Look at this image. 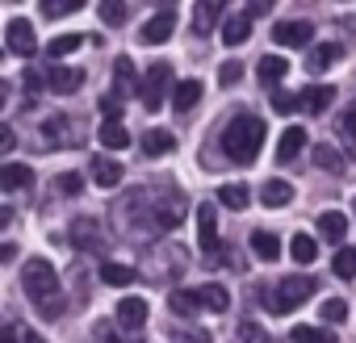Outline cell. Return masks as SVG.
Here are the masks:
<instances>
[{
    "label": "cell",
    "instance_id": "cell-10",
    "mask_svg": "<svg viewBox=\"0 0 356 343\" xmlns=\"http://www.w3.org/2000/svg\"><path fill=\"white\" fill-rule=\"evenodd\" d=\"M289 201H293V185H289V181H277V176H273V181L260 185V206H268V210H285Z\"/></svg>",
    "mask_w": 356,
    "mask_h": 343
},
{
    "label": "cell",
    "instance_id": "cell-33",
    "mask_svg": "<svg viewBox=\"0 0 356 343\" xmlns=\"http://www.w3.org/2000/svg\"><path fill=\"white\" fill-rule=\"evenodd\" d=\"M289 256H293L298 264H310V260L318 256V243H314L310 235H293V243H289Z\"/></svg>",
    "mask_w": 356,
    "mask_h": 343
},
{
    "label": "cell",
    "instance_id": "cell-18",
    "mask_svg": "<svg viewBox=\"0 0 356 343\" xmlns=\"http://www.w3.org/2000/svg\"><path fill=\"white\" fill-rule=\"evenodd\" d=\"M197 101H202V80H181V84L172 88V105L181 109V113H189Z\"/></svg>",
    "mask_w": 356,
    "mask_h": 343
},
{
    "label": "cell",
    "instance_id": "cell-32",
    "mask_svg": "<svg viewBox=\"0 0 356 343\" xmlns=\"http://www.w3.org/2000/svg\"><path fill=\"white\" fill-rule=\"evenodd\" d=\"M335 59H339V47H335V42H323V47L310 51V72H327Z\"/></svg>",
    "mask_w": 356,
    "mask_h": 343
},
{
    "label": "cell",
    "instance_id": "cell-45",
    "mask_svg": "<svg viewBox=\"0 0 356 343\" xmlns=\"http://www.w3.org/2000/svg\"><path fill=\"white\" fill-rule=\"evenodd\" d=\"M298 105H302V97H289V92H277V97H273V109H277V113H293Z\"/></svg>",
    "mask_w": 356,
    "mask_h": 343
},
{
    "label": "cell",
    "instance_id": "cell-36",
    "mask_svg": "<svg viewBox=\"0 0 356 343\" xmlns=\"http://www.w3.org/2000/svg\"><path fill=\"white\" fill-rule=\"evenodd\" d=\"M339 134H343V142H348V151H356V101L339 113Z\"/></svg>",
    "mask_w": 356,
    "mask_h": 343
},
{
    "label": "cell",
    "instance_id": "cell-50",
    "mask_svg": "<svg viewBox=\"0 0 356 343\" xmlns=\"http://www.w3.org/2000/svg\"><path fill=\"white\" fill-rule=\"evenodd\" d=\"M26 343H47V339H38V335H30V339H26Z\"/></svg>",
    "mask_w": 356,
    "mask_h": 343
},
{
    "label": "cell",
    "instance_id": "cell-30",
    "mask_svg": "<svg viewBox=\"0 0 356 343\" xmlns=\"http://www.w3.org/2000/svg\"><path fill=\"white\" fill-rule=\"evenodd\" d=\"M314 163H318L323 172H343V155H339L331 142H318V147H314Z\"/></svg>",
    "mask_w": 356,
    "mask_h": 343
},
{
    "label": "cell",
    "instance_id": "cell-38",
    "mask_svg": "<svg viewBox=\"0 0 356 343\" xmlns=\"http://www.w3.org/2000/svg\"><path fill=\"white\" fill-rule=\"evenodd\" d=\"M63 130H72V122H67V117H51V122H42V134H47V142H51V147H59V142H63Z\"/></svg>",
    "mask_w": 356,
    "mask_h": 343
},
{
    "label": "cell",
    "instance_id": "cell-25",
    "mask_svg": "<svg viewBox=\"0 0 356 343\" xmlns=\"http://www.w3.org/2000/svg\"><path fill=\"white\" fill-rule=\"evenodd\" d=\"M197 297H202V306L214 310V314H222V310L231 306V293H227L222 285H206V289H197Z\"/></svg>",
    "mask_w": 356,
    "mask_h": 343
},
{
    "label": "cell",
    "instance_id": "cell-9",
    "mask_svg": "<svg viewBox=\"0 0 356 343\" xmlns=\"http://www.w3.org/2000/svg\"><path fill=\"white\" fill-rule=\"evenodd\" d=\"M273 38H277L281 47H310L314 26H310V22H281V26L273 30Z\"/></svg>",
    "mask_w": 356,
    "mask_h": 343
},
{
    "label": "cell",
    "instance_id": "cell-39",
    "mask_svg": "<svg viewBox=\"0 0 356 343\" xmlns=\"http://www.w3.org/2000/svg\"><path fill=\"white\" fill-rule=\"evenodd\" d=\"M343 318H348V301H339V297L323 301V322H343Z\"/></svg>",
    "mask_w": 356,
    "mask_h": 343
},
{
    "label": "cell",
    "instance_id": "cell-12",
    "mask_svg": "<svg viewBox=\"0 0 356 343\" xmlns=\"http://www.w3.org/2000/svg\"><path fill=\"white\" fill-rule=\"evenodd\" d=\"M147 314H151V306H147L143 297H122V301H118V322L130 326V331H138V326L147 322Z\"/></svg>",
    "mask_w": 356,
    "mask_h": 343
},
{
    "label": "cell",
    "instance_id": "cell-34",
    "mask_svg": "<svg viewBox=\"0 0 356 343\" xmlns=\"http://www.w3.org/2000/svg\"><path fill=\"white\" fill-rule=\"evenodd\" d=\"M289 335H293V343H335V335L327 326H293Z\"/></svg>",
    "mask_w": 356,
    "mask_h": 343
},
{
    "label": "cell",
    "instance_id": "cell-23",
    "mask_svg": "<svg viewBox=\"0 0 356 343\" xmlns=\"http://www.w3.org/2000/svg\"><path fill=\"white\" fill-rule=\"evenodd\" d=\"M101 281H105V285H113V289H126V285L134 281V268H126V264L109 260V264H101Z\"/></svg>",
    "mask_w": 356,
    "mask_h": 343
},
{
    "label": "cell",
    "instance_id": "cell-3",
    "mask_svg": "<svg viewBox=\"0 0 356 343\" xmlns=\"http://www.w3.org/2000/svg\"><path fill=\"white\" fill-rule=\"evenodd\" d=\"M314 289H318V285H314V276H302V272H298V276H285L273 293H264V301H260V306H268L273 314H289V310H298L306 297H314Z\"/></svg>",
    "mask_w": 356,
    "mask_h": 343
},
{
    "label": "cell",
    "instance_id": "cell-2",
    "mask_svg": "<svg viewBox=\"0 0 356 343\" xmlns=\"http://www.w3.org/2000/svg\"><path fill=\"white\" fill-rule=\"evenodd\" d=\"M260 147H264V122H260V117L243 113V117L227 122V130H222V155H227V159L252 163V159L260 155Z\"/></svg>",
    "mask_w": 356,
    "mask_h": 343
},
{
    "label": "cell",
    "instance_id": "cell-48",
    "mask_svg": "<svg viewBox=\"0 0 356 343\" xmlns=\"http://www.w3.org/2000/svg\"><path fill=\"white\" fill-rule=\"evenodd\" d=\"M17 335H22V326H17V322H9V326H5V339H0V343H22Z\"/></svg>",
    "mask_w": 356,
    "mask_h": 343
},
{
    "label": "cell",
    "instance_id": "cell-47",
    "mask_svg": "<svg viewBox=\"0 0 356 343\" xmlns=\"http://www.w3.org/2000/svg\"><path fill=\"white\" fill-rule=\"evenodd\" d=\"M97 335H101V343H118V335H113V326H101ZM122 343H138V335H126Z\"/></svg>",
    "mask_w": 356,
    "mask_h": 343
},
{
    "label": "cell",
    "instance_id": "cell-37",
    "mask_svg": "<svg viewBox=\"0 0 356 343\" xmlns=\"http://www.w3.org/2000/svg\"><path fill=\"white\" fill-rule=\"evenodd\" d=\"M126 13H130V9L122 5V0H101V22H105V26H122Z\"/></svg>",
    "mask_w": 356,
    "mask_h": 343
},
{
    "label": "cell",
    "instance_id": "cell-13",
    "mask_svg": "<svg viewBox=\"0 0 356 343\" xmlns=\"http://www.w3.org/2000/svg\"><path fill=\"white\" fill-rule=\"evenodd\" d=\"M122 176H126V167L118 163V159H92V181L101 185V189H118L122 185Z\"/></svg>",
    "mask_w": 356,
    "mask_h": 343
},
{
    "label": "cell",
    "instance_id": "cell-44",
    "mask_svg": "<svg viewBox=\"0 0 356 343\" xmlns=\"http://www.w3.org/2000/svg\"><path fill=\"white\" fill-rule=\"evenodd\" d=\"M55 189L67 193V197H76V193H80V176H76V172H63V176L55 181Z\"/></svg>",
    "mask_w": 356,
    "mask_h": 343
},
{
    "label": "cell",
    "instance_id": "cell-35",
    "mask_svg": "<svg viewBox=\"0 0 356 343\" xmlns=\"http://www.w3.org/2000/svg\"><path fill=\"white\" fill-rule=\"evenodd\" d=\"M172 310L181 314V318H193V314L202 310V297H197V293H185V289H181V293H172Z\"/></svg>",
    "mask_w": 356,
    "mask_h": 343
},
{
    "label": "cell",
    "instance_id": "cell-11",
    "mask_svg": "<svg viewBox=\"0 0 356 343\" xmlns=\"http://www.w3.org/2000/svg\"><path fill=\"white\" fill-rule=\"evenodd\" d=\"M248 38H252V13H231L222 22V42L227 47H243Z\"/></svg>",
    "mask_w": 356,
    "mask_h": 343
},
{
    "label": "cell",
    "instance_id": "cell-21",
    "mask_svg": "<svg viewBox=\"0 0 356 343\" xmlns=\"http://www.w3.org/2000/svg\"><path fill=\"white\" fill-rule=\"evenodd\" d=\"M285 72H289V63H285L281 55H264V59L256 63V76H260V84H281V80H285Z\"/></svg>",
    "mask_w": 356,
    "mask_h": 343
},
{
    "label": "cell",
    "instance_id": "cell-43",
    "mask_svg": "<svg viewBox=\"0 0 356 343\" xmlns=\"http://www.w3.org/2000/svg\"><path fill=\"white\" fill-rule=\"evenodd\" d=\"M101 113H105V122H118V117H122V97L109 92V97L101 101Z\"/></svg>",
    "mask_w": 356,
    "mask_h": 343
},
{
    "label": "cell",
    "instance_id": "cell-28",
    "mask_svg": "<svg viewBox=\"0 0 356 343\" xmlns=\"http://www.w3.org/2000/svg\"><path fill=\"white\" fill-rule=\"evenodd\" d=\"M80 47H84L80 34H59V38L47 42V55H51V59H63V55H72V51H80Z\"/></svg>",
    "mask_w": 356,
    "mask_h": 343
},
{
    "label": "cell",
    "instance_id": "cell-46",
    "mask_svg": "<svg viewBox=\"0 0 356 343\" xmlns=\"http://www.w3.org/2000/svg\"><path fill=\"white\" fill-rule=\"evenodd\" d=\"M17 147V134H13V126H0V155H9Z\"/></svg>",
    "mask_w": 356,
    "mask_h": 343
},
{
    "label": "cell",
    "instance_id": "cell-41",
    "mask_svg": "<svg viewBox=\"0 0 356 343\" xmlns=\"http://www.w3.org/2000/svg\"><path fill=\"white\" fill-rule=\"evenodd\" d=\"M80 9V0H47V5H42V13L47 17H59V13H76Z\"/></svg>",
    "mask_w": 356,
    "mask_h": 343
},
{
    "label": "cell",
    "instance_id": "cell-14",
    "mask_svg": "<svg viewBox=\"0 0 356 343\" xmlns=\"http://www.w3.org/2000/svg\"><path fill=\"white\" fill-rule=\"evenodd\" d=\"M318 235H323L327 243H343V239H348V214H339V210L318 214Z\"/></svg>",
    "mask_w": 356,
    "mask_h": 343
},
{
    "label": "cell",
    "instance_id": "cell-49",
    "mask_svg": "<svg viewBox=\"0 0 356 343\" xmlns=\"http://www.w3.org/2000/svg\"><path fill=\"white\" fill-rule=\"evenodd\" d=\"M181 343H210V335H206V331H202V335H197V331H189V335H181Z\"/></svg>",
    "mask_w": 356,
    "mask_h": 343
},
{
    "label": "cell",
    "instance_id": "cell-1",
    "mask_svg": "<svg viewBox=\"0 0 356 343\" xmlns=\"http://www.w3.org/2000/svg\"><path fill=\"white\" fill-rule=\"evenodd\" d=\"M22 285H26V297L38 306L42 318L55 322L63 314V285H59V272L51 268V260H30L22 272Z\"/></svg>",
    "mask_w": 356,
    "mask_h": 343
},
{
    "label": "cell",
    "instance_id": "cell-5",
    "mask_svg": "<svg viewBox=\"0 0 356 343\" xmlns=\"http://www.w3.org/2000/svg\"><path fill=\"white\" fill-rule=\"evenodd\" d=\"M197 235H202V251L206 256H222V243H218V214L210 201H202L197 210Z\"/></svg>",
    "mask_w": 356,
    "mask_h": 343
},
{
    "label": "cell",
    "instance_id": "cell-17",
    "mask_svg": "<svg viewBox=\"0 0 356 343\" xmlns=\"http://www.w3.org/2000/svg\"><path fill=\"white\" fill-rule=\"evenodd\" d=\"M252 256L264 260V264H273V260L281 256V239H277L273 231H252Z\"/></svg>",
    "mask_w": 356,
    "mask_h": 343
},
{
    "label": "cell",
    "instance_id": "cell-4",
    "mask_svg": "<svg viewBox=\"0 0 356 343\" xmlns=\"http://www.w3.org/2000/svg\"><path fill=\"white\" fill-rule=\"evenodd\" d=\"M168 84H172V67L168 63H151L147 67V76H143V88H138V101H143V109H163V101H168Z\"/></svg>",
    "mask_w": 356,
    "mask_h": 343
},
{
    "label": "cell",
    "instance_id": "cell-16",
    "mask_svg": "<svg viewBox=\"0 0 356 343\" xmlns=\"http://www.w3.org/2000/svg\"><path fill=\"white\" fill-rule=\"evenodd\" d=\"M80 84H84V72H80V67H51V92L67 97V92H76Z\"/></svg>",
    "mask_w": 356,
    "mask_h": 343
},
{
    "label": "cell",
    "instance_id": "cell-8",
    "mask_svg": "<svg viewBox=\"0 0 356 343\" xmlns=\"http://www.w3.org/2000/svg\"><path fill=\"white\" fill-rule=\"evenodd\" d=\"M5 42H9V55L30 59V55H34V26H30V22H22V17H13V22H9Z\"/></svg>",
    "mask_w": 356,
    "mask_h": 343
},
{
    "label": "cell",
    "instance_id": "cell-20",
    "mask_svg": "<svg viewBox=\"0 0 356 343\" xmlns=\"http://www.w3.org/2000/svg\"><path fill=\"white\" fill-rule=\"evenodd\" d=\"M302 142H306L302 126H289V130H281V142H277V163H289V159H298Z\"/></svg>",
    "mask_w": 356,
    "mask_h": 343
},
{
    "label": "cell",
    "instance_id": "cell-26",
    "mask_svg": "<svg viewBox=\"0 0 356 343\" xmlns=\"http://www.w3.org/2000/svg\"><path fill=\"white\" fill-rule=\"evenodd\" d=\"M331 268H335L339 281H356V247H339L335 260H331Z\"/></svg>",
    "mask_w": 356,
    "mask_h": 343
},
{
    "label": "cell",
    "instance_id": "cell-22",
    "mask_svg": "<svg viewBox=\"0 0 356 343\" xmlns=\"http://www.w3.org/2000/svg\"><path fill=\"white\" fill-rule=\"evenodd\" d=\"M113 76H118V97H126V92H134V88H143V80H134V63L122 55L118 63H113Z\"/></svg>",
    "mask_w": 356,
    "mask_h": 343
},
{
    "label": "cell",
    "instance_id": "cell-19",
    "mask_svg": "<svg viewBox=\"0 0 356 343\" xmlns=\"http://www.w3.org/2000/svg\"><path fill=\"white\" fill-rule=\"evenodd\" d=\"M331 101H335V88H331V84H314V88L302 92V109H306V113H327Z\"/></svg>",
    "mask_w": 356,
    "mask_h": 343
},
{
    "label": "cell",
    "instance_id": "cell-15",
    "mask_svg": "<svg viewBox=\"0 0 356 343\" xmlns=\"http://www.w3.org/2000/svg\"><path fill=\"white\" fill-rule=\"evenodd\" d=\"M30 181H34V167H26V163H5V167H0V189H5V193H17Z\"/></svg>",
    "mask_w": 356,
    "mask_h": 343
},
{
    "label": "cell",
    "instance_id": "cell-31",
    "mask_svg": "<svg viewBox=\"0 0 356 343\" xmlns=\"http://www.w3.org/2000/svg\"><path fill=\"white\" fill-rule=\"evenodd\" d=\"M248 197H252V193H248V185H239V181L218 189V201H222L227 210H243V206H248Z\"/></svg>",
    "mask_w": 356,
    "mask_h": 343
},
{
    "label": "cell",
    "instance_id": "cell-6",
    "mask_svg": "<svg viewBox=\"0 0 356 343\" xmlns=\"http://www.w3.org/2000/svg\"><path fill=\"white\" fill-rule=\"evenodd\" d=\"M72 243H76L80 251H101V247H105L101 222H97V218H76V222H72Z\"/></svg>",
    "mask_w": 356,
    "mask_h": 343
},
{
    "label": "cell",
    "instance_id": "cell-40",
    "mask_svg": "<svg viewBox=\"0 0 356 343\" xmlns=\"http://www.w3.org/2000/svg\"><path fill=\"white\" fill-rule=\"evenodd\" d=\"M239 343H268V335H264L260 322H243L239 326Z\"/></svg>",
    "mask_w": 356,
    "mask_h": 343
},
{
    "label": "cell",
    "instance_id": "cell-29",
    "mask_svg": "<svg viewBox=\"0 0 356 343\" xmlns=\"http://www.w3.org/2000/svg\"><path fill=\"white\" fill-rule=\"evenodd\" d=\"M101 142L113 147V151H122V147H130V134H126L122 122H101Z\"/></svg>",
    "mask_w": 356,
    "mask_h": 343
},
{
    "label": "cell",
    "instance_id": "cell-24",
    "mask_svg": "<svg viewBox=\"0 0 356 343\" xmlns=\"http://www.w3.org/2000/svg\"><path fill=\"white\" fill-rule=\"evenodd\" d=\"M172 147H176V138H172L168 130H147V134H143V151H147V155H168Z\"/></svg>",
    "mask_w": 356,
    "mask_h": 343
},
{
    "label": "cell",
    "instance_id": "cell-7",
    "mask_svg": "<svg viewBox=\"0 0 356 343\" xmlns=\"http://www.w3.org/2000/svg\"><path fill=\"white\" fill-rule=\"evenodd\" d=\"M172 30H176V13H172V9H159V13L143 26V42H147V47H163V42L172 38Z\"/></svg>",
    "mask_w": 356,
    "mask_h": 343
},
{
    "label": "cell",
    "instance_id": "cell-42",
    "mask_svg": "<svg viewBox=\"0 0 356 343\" xmlns=\"http://www.w3.org/2000/svg\"><path fill=\"white\" fill-rule=\"evenodd\" d=\"M239 80H243V63H222L218 84H222V88H231V84H239Z\"/></svg>",
    "mask_w": 356,
    "mask_h": 343
},
{
    "label": "cell",
    "instance_id": "cell-27",
    "mask_svg": "<svg viewBox=\"0 0 356 343\" xmlns=\"http://www.w3.org/2000/svg\"><path fill=\"white\" fill-rule=\"evenodd\" d=\"M222 17V5H214V0H210V5H197L193 9V30L197 34H210V26Z\"/></svg>",
    "mask_w": 356,
    "mask_h": 343
}]
</instances>
